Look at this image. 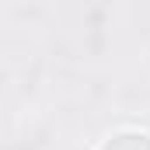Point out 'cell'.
<instances>
[{"label": "cell", "instance_id": "obj_1", "mask_svg": "<svg viewBox=\"0 0 150 150\" xmlns=\"http://www.w3.org/2000/svg\"><path fill=\"white\" fill-rule=\"evenodd\" d=\"M98 150H150V133H136V129L115 133L112 140H105Z\"/></svg>", "mask_w": 150, "mask_h": 150}]
</instances>
